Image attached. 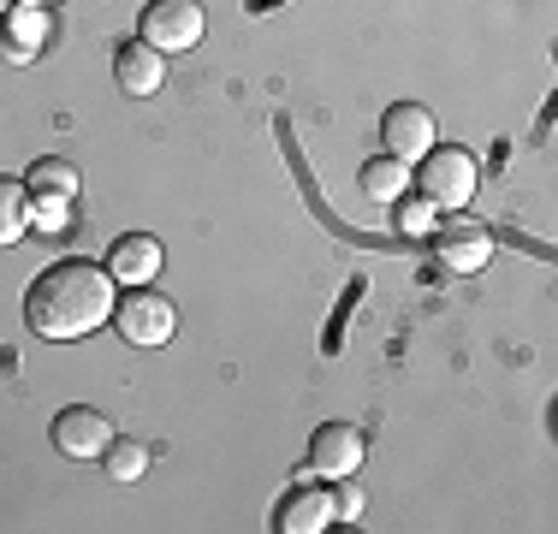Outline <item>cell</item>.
<instances>
[{"label":"cell","instance_id":"1","mask_svg":"<svg viewBox=\"0 0 558 534\" xmlns=\"http://www.w3.org/2000/svg\"><path fill=\"white\" fill-rule=\"evenodd\" d=\"M113 298H119V286H113L108 267L65 256L31 279V291H24V327L36 339H54V344L89 339L101 320H113Z\"/></svg>","mask_w":558,"mask_h":534},{"label":"cell","instance_id":"2","mask_svg":"<svg viewBox=\"0 0 558 534\" xmlns=\"http://www.w3.org/2000/svg\"><path fill=\"white\" fill-rule=\"evenodd\" d=\"M475 191H482V167H475V155L458 149V143H434V149L416 160V196L422 203L463 208Z\"/></svg>","mask_w":558,"mask_h":534},{"label":"cell","instance_id":"3","mask_svg":"<svg viewBox=\"0 0 558 534\" xmlns=\"http://www.w3.org/2000/svg\"><path fill=\"white\" fill-rule=\"evenodd\" d=\"M113 327L137 351H161L172 332H179V310L155 286H125V298H113Z\"/></svg>","mask_w":558,"mask_h":534},{"label":"cell","instance_id":"4","mask_svg":"<svg viewBox=\"0 0 558 534\" xmlns=\"http://www.w3.org/2000/svg\"><path fill=\"white\" fill-rule=\"evenodd\" d=\"M203 31H208L203 0H149L143 19H137V36L149 48H161L167 60H172V53H191L196 43H203Z\"/></svg>","mask_w":558,"mask_h":534},{"label":"cell","instance_id":"5","mask_svg":"<svg viewBox=\"0 0 558 534\" xmlns=\"http://www.w3.org/2000/svg\"><path fill=\"white\" fill-rule=\"evenodd\" d=\"M368 458V439L363 427L351 422H322L310 434V458H303V475H322V481H339V475H356Z\"/></svg>","mask_w":558,"mask_h":534},{"label":"cell","instance_id":"6","mask_svg":"<svg viewBox=\"0 0 558 534\" xmlns=\"http://www.w3.org/2000/svg\"><path fill=\"white\" fill-rule=\"evenodd\" d=\"M494 244L499 238L487 232L482 220H446V226L428 232V250H434V262H440L446 274H482V267L494 262Z\"/></svg>","mask_w":558,"mask_h":534},{"label":"cell","instance_id":"7","mask_svg":"<svg viewBox=\"0 0 558 534\" xmlns=\"http://www.w3.org/2000/svg\"><path fill=\"white\" fill-rule=\"evenodd\" d=\"M333 523H339L333 481H298V487H286V499L274 505V529L279 534H327Z\"/></svg>","mask_w":558,"mask_h":534},{"label":"cell","instance_id":"8","mask_svg":"<svg viewBox=\"0 0 558 534\" xmlns=\"http://www.w3.org/2000/svg\"><path fill=\"white\" fill-rule=\"evenodd\" d=\"M380 143H387V155L416 167V160L440 143V131H434V113L422 101H392L387 113H380Z\"/></svg>","mask_w":558,"mask_h":534},{"label":"cell","instance_id":"9","mask_svg":"<svg viewBox=\"0 0 558 534\" xmlns=\"http://www.w3.org/2000/svg\"><path fill=\"white\" fill-rule=\"evenodd\" d=\"M108 439H113V422L101 416V410H89V404H72V410H60V416H54V446H60V458L96 463L101 451H108Z\"/></svg>","mask_w":558,"mask_h":534},{"label":"cell","instance_id":"10","mask_svg":"<svg viewBox=\"0 0 558 534\" xmlns=\"http://www.w3.org/2000/svg\"><path fill=\"white\" fill-rule=\"evenodd\" d=\"M161 262H167V250H161V238H149V232H125V238H113V250H108V274H113V286H155L161 279Z\"/></svg>","mask_w":558,"mask_h":534},{"label":"cell","instance_id":"11","mask_svg":"<svg viewBox=\"0 0 558 534\" xmlns=\"http://www.w3.org/2000/svg\"><path fill=\"white\" fill-rule=\"evenodd\" d=\"M113 84L125 89V96H161V84H167V53L149 48L143 36L119 43V48H113Z\"/></svg>","mask_w":558,"mask_h":534},{"label":"cell","instance_id":"12","mask_svg":"<svg viewBox=\"0 0 558 534\" xmlns=\"http://www.w3.org/2000/svg\"><path fill=\"white\" fill-rule=\"evenodd\" d=\"M43 36H48V19H43L36 0H12V7L0 12V53H7L12 65H31L36 48H43Z\"/></svg>","mask_w":558,"mask_h":534},{"label":"cell","instance_id":"13","mask_svg":"<svg viewBox=\"0 0 558 534\" xmlns=\"http://www.w3.org/2000/svg\"><path fill=\"white\" fill-rule=\"evenodd\" d=\"M24 191H31V196H43V203H72V196L84 191V179H77V167H72V160L43 155V160L31 167V179H24Z\"/></svg>","mask_w":558,"mask_h":534},{"label":"cell","instance_id":"14","mask_svg":"<svg viewBox=\"0 0 558 534\" xmlns=\"http://www.w3.org/2000/svg\"><path fill=\"white\" fill-rule=\"evenodd\" d=\"M363 191L375 196V203H398V196L410 191V160H398V155L363 160Z\"/></svg>","mask_w":558,"mask_h":534},{"label":"cell","instance_id":"15","mask_svg":"<svg viewBox=\"0 0 558 534\" xmlns=\"http://www.w3.org/2000/svg\"><path fill=\"white\" fill-rule=\"evenodd\" d=\"M31 232V191L24 179H0V250Z\"/></svg>","mask_w":558,"mask_h":534},{"label":"cell","instance_id":"16","mask_svg":"<svg viewBox=\"0 0 558 534\" xmlns=\"http://www.w3.org/2000/svg\"><path fill=\"white\" fill-rule=\"evenodd\" d=\"M101 470H108L113 481H143V470H149V446L143 439H108V451H101Z\"/></svg>","mask_w":558,"mask_h":534},{"label":"cell","instance_id":"17","mask_svg":"<svg viewBox=\"0 0 558 534\" xmlns=\"http://www.w3.org/2000/svg\"><path fill=\"white\" fill-rule=\"evenodd\" d=\"M434 203H422V196H398L392 203V220H398V232H410V238H428L434 232Z\"/></svg>","mask_w":558,"mask_h":534},{"label":"cell","instance_id":"18","mask_svg":"<svg viewBox=\"0 0 558 534\" xmlns=\"http://www.w3.org/2000/svg\"><path fill=\"white\" fill-rule=\"evenodd\" d=\"M31 226H43V232H65V226H72V203H43V196H31Z\"/></svg>","mask_w":558,"mask_h":534},{"label":"cell","instance_id":"19","mask_svg":"<svg viewBox=\"0 0 558 534\" xmlns=\"http://www.w3.org/2000/svg\"><path fill=\"white\" fill-rule=\"evenodd\" d=\"M333 511H339V523H356V517H363V487H356L351 475L333 481Z\"/></svg>","mask_w":558,"mask_h":534},{"label":"cell","instance_id":"20","mask_svg":"<svg viewBox=\"0 0 558 534\" xmlns=\"http://www.w3.org/2000/svg\"><path fill=\"white\" fill-rule=\"evenodd\" d=\"M36 7H60V0H36Z\"/></svg>","mask_w":558,"mask_h":534},{"label":"cell","instance_id":"21","mask_svg":"<svg viewBox=\"0 0 558 534\" xmlns=\"http://www.w3.org/2000/svg\"><path fill=\"white\" fill-rule=\"evenodd\" d=\"M7 7H12V0H0V12H7Z\"/></svg>","mask_w":558,"mask_h":534}]
</instances>
